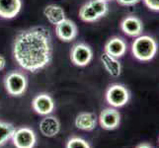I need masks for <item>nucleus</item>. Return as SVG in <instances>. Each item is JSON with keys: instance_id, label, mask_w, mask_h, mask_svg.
Wrapping results in <instances>:
<instances>
[{"instance_id": "7ed1b4c3", "label": "nucleus", "mask_w": 159, "mask_h": 148, "mask_svg": "<svg viewBox=\"0 0 159 148\" xmlns=\"http://www.w3.org/2000/svg\"><path fill=\"white\" fill-rule=\"evenodd\" d=\"M106 102L113 108H123L129 102L130 92L123 84L114 83L108 87L105 93Z\"/></svg>"}, {"instance_id": "4be33fe9", "label": "nucleus", "mask_w": 159, "mask_h": 148, "mask_svg": "<svg viewBox=\"0 0 159 148\" xmlns=\"http://www.w3.org/2000/svg\"><path fill=\"white\" fill-rule=\"evenodd\" d=\"M141 0H117V2L122 6H134L139 4Z\"/></svg>"}, {"instance_id": "ddd939ff", "label": "nucleus", "mask_w": 159, "mask_h": 148, "mask_svg": "<svg viewBox=\"0 0 159 148\" xmlns=\"http://www.w3.org/2000/svg\"><path fill=\"white\" fill-rule=\"evenodd\" d=\"M98 119L95 114L90 112H83L78 114L75 118V127L83 131H92L97 127Z\"/></svg>"}, {"instance_id": "f8f14e48", "label": "nucleus", "mask_w": 159, "mask_h": 148, "mask_svg": "<svg viewBox=\"0 0 159 148\" xmlns=\"http://www.w3.org/2000/svg\"><path fill=\"white\" fill-rule=\"evenodd\" d=\"M40 131L46 137H54L60 131V122L57 117L45 116L40 123Z\"/></svg>"}, {"instance_id": "423d86ee", "label": "nucleus", "mask_w": 159, "mask_h": 148, "mask_svg": "<svg viewBox=\"0 0 159 148\" xmlns=\"http://www.w3.org/2000/svg\"><path fill=\"white\" fill-rule=\"evenodd\" d=\"M12 140L16 148H34L37 143V135L32 128L23 127L16 128Z\"/></svg>"}, {"instance_id": "aec40b11", "label": "nucleus", "mask_w": 159, "mask_h": 148, "mask_svg": "<svg viewBox=\"0 0 159 148\" xmlns=\"http://www.w3.org/2000/svg\"><path fill=\"white\" fill-rule=\"evenodd\" d=\"M65 148H91V145L84 138L78 137V136H72L66 141Z\"/></svg>"}, {"instance_id": "39448f33", "label": "nucleus", "mask_w": 159, "mask_h": 148, "mask_svg": "<svg viewBox=\"0 0 159 148\" xmlns=\"http://www.w3.org/2000/svg\"><path fill=\"white\" fill-rule=\"evenodd\" d=\"M93 58L92 48L84 43H76L70 51V59L76 66H87Z\"/></svg>"}, {"instance_id": "f03ea898", "label": "nucleus", "mask_w": 159, "mask_h": 148, "mask_svg": "<svg viewBox=\"0 0 159 148\" xmlns=\"http://www.w3.org/2000/svg\"><path fill=\"white\" fill-rule=\"evenodd\" d=\"M158 52L157 42L148 35H140L131 43V52L134 56L142 62L150 61Z\"/></svg>"}, {"instance_id": "412c9836", "label": "nucleus", "mask_w": 159, "mask_h": 148, "mask_svg": "<svg viewBox=\"0 0 159 148\" xmlns=\"http://www.w3.org/2000/svg\"><path fill=\"white\" fill-rule=\"evenodd\" d=\"M143 2L148 9L159 12V0H143Z\"/></svg>"}, {"instance_id": "6e6552de", "label": "nucleus", "mask_w": 159, "mask_h": 148, "mask_svg": "<svg viewBox=\"0 0 159 148\" xmlns=\"http://www.w3.org/2000/svg\"><path fill=\"white\" fill-rule=\"evenodd\" d=\"M32 108L41 116H48L53 112L54 101L48 93H40L32 101Z\"/></svg>"}, {"instance_id": "f257e3e1", "label": "nucleus", "mask_w": 159, "mask_h": 148, "mask_svg": "<svg viewBox=\"0 0 159 148\" xmlns=\"http://www.w3.org/2000/svg\"><path fill=\"white\" fill-rule=\"evenodd\" d=\"M13 56L20 67L38 72L52 58V35L43 26H34L19 32L13 43Z\"/></svg>"}, {"instance_id": "20e7f679", "label": "nucleus", "mask_w": 159, "mask_h": 148, "mask_svg": "<svg viewBox=\"0 0 159 148\" xmlns=\"http://www.w3.org/2000/svg\"><path fill=\"white\" fill-rule=\"evenodd\" d=\"M4 87L9 95L20 97L27 90L28 79L27 76L20 71H11L4 77Z\"/></svg>"}, {"instance_id": "a878e982", "label": "nucleus", "mask_w": 159, "mask_h": 148, "mask_svg": "<svg viewBox=\"0 0 159 148\" xmlns=\"http://www.w3.org/2000/svg\"><path fill=\"white\" fill-rule=\"evenodd\" d=\"M158 142H159V137H158Z\"/></svg>"}, {"instance_id": "5701e85b", "label": "nucleus", "mask_w": 159, "mask_h": 148, "mask_svg": "<svg viewBox=\"0 0 159 148\" xmlns=\"http://www.w3.org/2000/svg\"><path fill=\"white\" fill-rule=\"evenodd\" d=\"M6 66V58L2 54H0V71H2Z\"/></svg>"}, {"instance_id": "f3484780", "label": "nucleus", "mask_w": 159, "mask_h": 148, "mask_svg": "<svg viewBox=\"0 0 159 148\" xmlns=\"http://www.w3.org/2000/svg\"><path fill=\"white\" fill-rule=\"evenodd\" d=\"M79 18L86 23H93L101 19L89 2H86L79 10Z\"/></svg>"}, {"instance_id": "0eeeda50", "label": "nucleus", "mask_w": 159, "mask_h": 148, "mask_svg": "<svg viewBox=\"0 0 159 148\" xmlns=\"http://www.w3.org/2000/svg\"><path fill=\"white\" fill-rule=\"evenodd\" d=\"M98 120L103 129L115 130L120 124V114L116 108H106L101 111Z\"/></svg>"}, {"instance_id": "2eb2a0df", "label": "nucleus", "mask_w": 159, "mask_h": 148, "mask_svg": "<svg viewBox=\"0 0 159 148\" xmlns=\"http://www.w3.org/2000/svg\"><path fill=\"white\" fill-rule=\"evenodd\" d=\"M100 59L108 74L111 75L112 77H119L122 73V64H120L119 58L110 56L106 52H103Z\"/></svg>"}, {"instance_id": "9b49d317", "label": "nucleus", "mask_w": 159, "mask_h": 148, "mask_svg": "<svg viewBox=\"0 0 159 148\" xmlns=\"http://www.w3.org/2000/svg\"><path fill=\"white\" fill-rule=\"evenodd\" d=\"M128 51V43L123 38L120 37H113L105 43L104 47V52L116 58L123 57Z\"/></svg>"}, {"instance_id": "4468645a", "label": "nucleus", "mask_w": 159, "mask_h": 148, "mask_svg": "<svg viewBox=\"0 0 159 148\" xmlns=\"http://www.w3.org/2000/svg\"><path fill=\"white\" fill-rule=\"evenodd\" d=\"M22 8V0H0V18L13 19Z\"/></svg>"}, {"instance_id": "b1692460", "label": "nucleus", "mask_w": 159, "mask_h": 148, "mask_svg": "<svg viewBox=\"0 0 159 148\" xmlns=\"http://www.w3.org/2000/svg\"><path fill=\"white\" fill-rule=\"evenodd\" d=\"M134 148H153L151 144H149L148 142H141V143L138 144Z\"/></svg>"}, {"instance_id": "6ab92c4d", "label": "nucleus", "mask_w": 159, "mask_h": 148, "mask_svg": "<svg viewBox=\"0 0 159 148\" xmlns=\"http://www.w3.org/2000/svg\"><path fill=\"white\" fill-rule=\"evenodd\" d=\"M88 2L100 18L105 17L109 13V5L106 0H89Z\"/></svg>"}, {"instance_id": "393cba45", "label": "nucleus", "mask_w": 159, "mask_h": 148, "mask_svg": "<svg viewBox=\"0 0 159 148\" xmlns=\"http://www.w3.org/2000/svg\"><path fill=\"white\" fill-rule=\"evenodd\" d=\"M106 1H110V0H106Z\"/></svg>"}, {"instance_id": "9d476101", "label": "nucleus", "mask_w": 159, "mask_h": 148, "mask_svg": "<svg viewBox=\"0 0 159 148\" xmlns=\"http://www.w3.org/2000/svg\"><path fill=\"white\" fill-rule=\"evenodd\" d=\"M120 27L125 35L131 38L139 37L143 32V23H142V21L139 17L134 15L127 16L125 18H124L120 22Z\"/></svg>"}, {"instance_id": "a211bd4d", "label": "nucleus", "mask_w": 159, "mask_h": 148, "mask_svg": "<svg viewBox=\"0 0 159 148\" xmlns=\"http://www.w3.org/2000/svg\"><path fill=\"white\" fill-rule=\"evenodd\" d=\"M16 128L12 123L0 120V147L5 145L7 142L12 139Z\"/></svg>"}, {"instance_id": "dca6fc26", "label": "nucleus", "mask_w": 159, "mask_h": 148, "mask_svg": "<svg viewBox=\"0 0 159 148\" xmlns=\"http://www.w3.org/2000/svg\"><path fill=\"white\" fill-rule=\"evenodd\" d=\"M43 15H45L47 20L54 26H57L61 21L66 19L63 8L56 4H50L46 6L43 9Z\"/></svg>"}, {"instance_id": "1a4fd4ad", "label": "nucleus", "mask_w": 159, "mask_h": 148, "mask_svg": "<svg viewBox=\"0 0 159 148\" xmlns=\"http://www.w3.org/2000/svg\"><path fill=\"white\" fill-rule=\"evenodd\" d=\"M78 34L77 26L73 21L64 19L56 26V35L60 41L69 43L73 41Z\"/></svg>"}]
</instances>
